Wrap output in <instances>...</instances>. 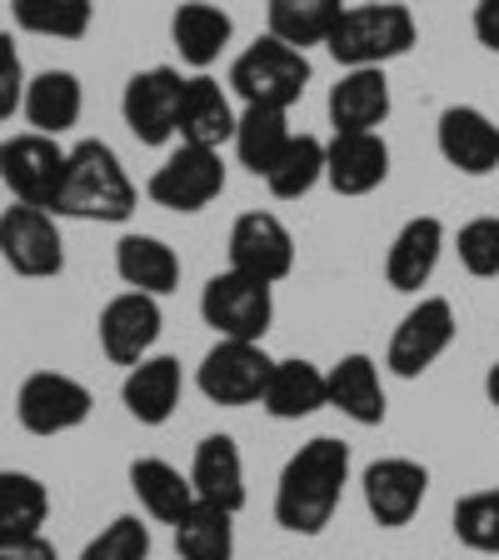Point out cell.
Instances as JSON below:
<instances>
[{
  "mask_svg": "<svg viewBox=\"0 0 499 560\" xmlns=\"http://www.w3.org/2000/svg\"><path fill=\"white\" fill-rule=\"evenodd\" d=\"M349 480V445L335 435H314L285 460L275 486V521L290 536H320L340 511Z\"/></svg>",
  "mask_w": 499,
  "mask_h": 560,
  "instance_id": "1",
  "label": "cell"
},
{
  "mask_svg": "<svg viewBox=\"0 0 499 560\" xmlns=\"http://www.w3.org/2000/svg\"><path fill=\"white\" fill-rule=\"evenodd\" d=\"M135 180L126 175L120 155L105 145V140H81L70 145L66 161V186L56 196L50 215H66V221H95V225H120L135 215Z\"/></svg>",
  "mask_w": 499,
  "mask_h": 560,
  "instance_id": "2",
  "label": "cell"
},
{
  "mask_svg": "<svg viewBox=\"0 0 499 560\" xmlns=\"http://www.w3.org/2000/svg\"><path fill=\"white\" fill-rule=\"evenodd\" d=\"M415 15L409 5H390V0H375V5H349L340 15V25L330 31V56L345 70H384V60H400L415 46Z\"/></svg>",
  "mask_w": 499,
  "mask_h": 560,
  "instance_id": "3",
  "label": "cell"
},
{
  "mask_svg": "<svg viewBox=\"0 0 499 560\" xmlns=\"http://www.w3.org/2000/svg\"><path fill=\"white\" fill-rule=\"evenodd\" d=\"M310 85V60L305 50L285 46L275 35H260L250 50H240L230 66V91L245 105H270V110H290Z\"/></svg>",
  "mask_w": 499,
  "mask_h": 560,
  "instance_id": "4",
  "label": "cell"
},
{
  "mask_svg": "<svg viewBox=\"0 0 499 560\" xmlns=\"http://www.w3.org/2000/svg\"><path fill=\"white\" fill-rule=\"evenodd\" d=\"M66 161L70 151H60V140L40 136V130H21V136L0 140V180H5L15 206L56 210V196L66 186Z\"/></svg>",
  "mask_w": 499,
  "mask_h": 560,
  "instance_id": "5",
  "label": "cell"
},
{
  "mask_svg": "<svg viewBox=\"0 0 499 560\" xmlns=\"http://www.w3.org/2000/svg\"><path fill=\"white\" fill-rule=\"evenodd\" d=\"M270 371H275V361L265 355L260 340H215L200 361L195 385L215 406H260Z\"/></svg>",
  "mask_w": 499,
  "mask_h": 560,
  "instance_id": "6",
  "label": "cell"
},
{
  "mask_svg": "<svg viewBox=\"0 0 499 560\" xmlns=\"http://www.w3.org/2000/svg\"><path fill=\"white\" fill-rule=\"evenodd\" d=\"M200 315L221 340H265L275 301H270V285L240 276V270H221V276H210L205 295H200Z\"/></svg>",
  "mask_w": 499,
  "mask_h": 560,
  "instance_id": "7",
  "label": "cell"
},
{
  "mask_svg": "<svg viewBox=\"0 0 499 560\" xmlns=\"http://www.w3.org/2000/svg\"><path fill=\"white\" fill-rule=\"evenodd\" d=\"M91 410H95L91 385H81L75 375H60V371H35L15 390V420L31 435H66L75 425H85Z\"/></svg>",
  "mask_w": 499,
  "mask_h": 560,
  "instance_id": "8",
  "label": "cell"
},
{
  "mask_svg": "<svg viewBox=\"0 0 499 560\" xmlns=\"http://www.w3.org/2000/svg\"><path fill=\"white\" fill-rule=\"evenodd\" d=\"M0 260L15 276H31V280L60 276L66 270V241H60L56 215L35 206L0 210Z\"/></svg>",
  "mask_w": 499,
  "mask_h": 560,
  "instance_id": "9",
  "label": "cell"
},
{
  "mask_svg": "<svg viewBox=\"0 0 499 560\" xmlns=\"http://www.w3.org/2000/svg\"><path fill=\"white\" fill-rule=\"evenodd\" d=\"M180 95H186L180 70H170V66L135 70L126 81V95H120V116H126L130 136H135L140 145H165V140H175Z\"/></svg>",
  "mask_w": 499,
  "mask_h": 560,
  "instance_id": "10",
  "label": "cell"
},
{
  "mask_svg": "<svg viewBox=\"0 0 499 560\" xmlns=\"http://www.w3.org/2000/svg\"><path fill=\"white\" fill-rule=\"evenodd\" d=\"M450 346H454V305L444 301V295H425L395 326L390 350H384V365H390L400 381H415V375L430 371Z\"/></svg>",
  "mask_w": 499,
  "mask_h": 560,
  "instance_id": "11",
  "label": "cell"
},
{
  "mask_svg": "<svg viewBox=\"0 0 499 560\" xmlns=\"http://www.w3.org/2000/svg\"><path fill=\"white\" fill-rule=\"evenodd\" d=\"M225 190V161L221 151H200V145H180V151L170 155V161L161 165V171L151 175V186H145V196L155 200V206L175 210V215H195V210H205L210 200Z\"/></svg>",
  "mask_w": 499,
  "mask_h": 560,
  "instance_id": "12",
  "label": "cell"
},
{
  "mask_svg": "<svg viewBox=\"0 0 499 560\" xmlns=\"http://www.w3.org/2000/svg\"><path fill=\"white\" fill-rule=\"evenodd\" d=\"M230 270L260 280V285H275L295 270V241L285 231L280 215L270 210H245L240 221L230 225Z\"/></svg>",
  "mask_w": 499,
  "mask_h": 560,
  "instance_id": "13",
  "label": "cell"
},
{
  "mask_svg": "<svg viewBox=\"0 0 499 560\" xmlns=\"http://www.w3.org/2000/svg\"><path fill=\"white\" fill-rule=\"evenodd\" d=\"M425 490H430V470L409 460V455H384L365 470V511L375 515V525L384 530H400L419 515L425 505Z\"/></svg>",
  "mask_w": 499,
  "mask_h": 560,
  "instance_id": "14",
  "label": "cell"
},
{
  "mask_svg": "<svg viewBox=\"0 0 499 560\" xmlns=\"http://www.w3.org/2000/svg\"><path fill=\"white\" fill-rule=\"evenodd\" d=\"M100 350L116 365H140L161 340V301L140 291H120L100 311Z\"/></svg>",
  "mask_w": 499,
  "mask_h": 560,
  "instance_id": "15",
  "label": "cell"
},
{
  "mask_svg": "<svg viewBox=\"0 0 499 560\" xmlns=\"http://www.w3.org/2000/svg\"><path fill=\"white\" fill-rule=\"evenodd\" d=\"M235 120L240 110L230 105V91L210 75H190L186 95H180V145H200V151H221L225 140H235Z\"/></svg>",
  "mask_w": 499,
  "mask_h": 560,
  "instance_id": "16",
  "label": "cell"
},
{
  "mask_svg": "<svg viewBox=\"0 0 499 560\" xmlns=\"http://www.w3.org/2000/svg\"><path fill=\"white\" fill-rule=\"evenodd\" d=\"M330 126L335 136H365V130H380L390 120V81L384 70H345L335 85H330Z\"/></svg>",
  "mask_w": 499,
  "mask_h": 560,
  "instance_id": "17",
  "label": "cell"
},
{
  "mask_svg": "<svg viewBox=\"0 0 499 560\" xmlns=\"http://www.w3.org/2000/svg\"><path fill=\"white\" fill-rule=\"evenodd\" d=\"M384 175H390V145H384L380 130L335 136L325 145V180L340 196H370L384 186Z\"/></svg>",
  "mask_w": 499,
  "mask_h": 560,
  "instance_id": "18",
  "label": "cell"
},
{
  "mask_svg": "<svg viewBox=\"0 0 499 560\" xmlns=\"http://www.w3.org/2000/svg\"><path fill=\"white\" fill-rule=\"evenodd\" d=\"M440 155L460 175H489L499 165V126L475 105H450L440 116Z\"/></svg>",
  "mask_w": 499,
  "mask_h": 560,
  "instance_id": "19",
  "label": "cell"
},
{
  "mask_svg": "<svg viewBox=\"0 0 499 560\" xmlns=\"http://www.w3.org/2000/svg\"><path fill=\"white\" fill-rule=\"evenodd\" d=\"M180 390H186V375L175 355H145L140 365H130L126 385H120V400H126L130 420L140 425H165L180 406Z\"/></svg>",
  "mask_w": 499,
  "mask_h": 560,
  "instance_id": "20",
  "label": "cell"
},
{
  "mask_svg": "<svg viewBox=\"0 0 499 560\" xmlns=\"http://www.w3.org/2000/svg\"><path fill=\"white\" fill-rule=\"evenodd\" d=\"M444 250V225L435 215H415V221L400 225V235L390 241V256H384V280L395 291H419L430 285L435 266H440Z\"/></svg>",
  "mask_w": 499,
  "mask_h": 560,
  "instance_id": "21",
  "label": "cell"
},
{
  "mask_svg": "<svg viewBox=\"0 0 499 560\" xmlns=\"http://www.w3.org/2000/svg\"><path fill=\"white\" fill-rule=\"evenodd\" d=\"M190 486H195L200 501L221 505V511H240L245 505V460L240 445L230 435H205L195 445V460H190Z\"/></svg>",
  "mask_w": 499,
  "mask_h": 560,
  "instance_id": "22",
  "label": "cell"
},
{
  "mask_svg": "<svg viewBox=\"0 0 499 560\" xmlns=\"http://www.w3.org/2000/svg\"><path fill=\"white\" fill-rule=\"evenodd\" d=\"M230 35H235V21L221 11V5H210V0H186V5L170 15L175 50H180V60H186V66H195L200 75H205V70L225 56Z\"/></svg>",
  "mask_w": 499,
  "mask_h": 560,
  "instance_id": "23",
  "label": "cell"
},
{
  "mask_svg": "<svg viewBox=\"0 0 499 560\" xmlns=\"http://www.w3.org/2000/svg\"><path fill=\"white\" fill-rule=\"evenodd\" d=\"M330 385V406L340 416H349L355 425H380L384 420V385H380V365L370 355H340L335 365L325 371Z\"/></svg>",
  "mask_w": 499,
  "mask_h": 560,
  "instance_id": "24",
  "label": "cell"
},
{
  "mask_svg": "<svg viewBox=\"0 0 499 560\" xmlns=\"http://www.w3.org/2000/svg\"><path fill=\"white\" fill-rule=\"evenodd\" d=\"M116 276L126 280L130 291L161 301V295H170L180 285V256L161 235H126L116 245Z\"/></svg>",
  "mask_w": 499,
  "mask_h": 560,
  "instance_id": "25",
  "label": "cell"
},
{
  "mask_svg": "<svg viewBox=\"0 0 499 560\" xmlns=\"http://www.w3.org/2000/svg\"><path fill=\"white\" fill-rule=\"evenodd\" d=\"M130 490H135V501L145 505V515L161 525H180L190 515V505L200 501L190 476H180L170 460H155V455H145V460L130 466Z\"/></svg>",
  "mask_w": 499,
  "mask_h": 560,
  "instance_id": "26",
  "label": "cell"
},
{
  "mask_svg": "<svg viewBox=\"0 0 499 560\" xmlns=\"http://www.w3.org/2000/svg\"><path fill=\"white\" fill-rule=\"evenodd\" d=\"M21 110H25V120H31V130H40V136H66L85 110V91L70 70H40V75L25 85Z\"/></svg>",
  "mask_w": 499,
  "mask_h": 560,
  "instance_id": "27",
  "label": "cell"
},
{
  "mask_svg": "<svg viewBox=\"0 0 499 560\" xmlns=\"http://www.w3.org/2000/svg\"><path fill=\"white\" fill-rule=\"evenodd\" d=\"M260 406H265L275 420H305V416H314V410H325L330 406L325 371L310 361H275Z\"/></svg>",
  "mask_w": 499,
  "mask_h": 560,
  "instance_id": "28",
  "label": "cell"
},
{
  "mask_svg": "<svg viewBox=\"0 0 499 560\" xmlns=\"http://www.w3.org/2000/svg\"><path fill=\"white\" fill-rule=\"evenodd\" d=\"M295 140L285 110H270V105H245L240 120H235V155L250 175H270L275 161L285 155V145Z\"/></svg>",
  "mask_w": 499,
  "mask_h": 560,
  "instance_id": "29",
  "label": "cell"
},
{
  "mask_svg": "<svg viewBox=\"0 0 499 560\" xmlns=\"http://www.w3.org/2000/svg\"><path fill=\"white\" fill-rule=\"evenodd\" d=\"M349 5L345 0H270L265 15H270V35L285 40L295 50H310V46H325L330 31L340 25Z\"/></svg>",
  "mask_w": 499,
  "mask_h": 560,
  "instance_id": "30",
  "label": "cell"
},
{
  "mask_svg": "<svg viewBox=\"0 0 499 560\" xmlns=\"http://www.w3.org/2000/svg\"><path fill=\"white\" fill-rule=\"evenodd\" d=\"M50 515V490L25 470H0V540L40 536Z\"/></svg>",
  "mask_w": 499,
  "mask_h": 560,
  "instance_id": "31",
  "label": "cell"
},
{
  "mask_svg": "<svg viewBox=\"0 0 499 560\" xmlns=\"http://www.w3.org/2000/svg\"><path fill=\"white\" fill-rule=\"evenodd\" d=\"M235 515L210 501H195L190 515L175 525V550L180 560H230L235 556Z\"/></svg>",
  "mask_w": 499,
  "mask_h": 560,
  "instance_id": "32",
  "label": "cell"
},
{
  "mask_svg": "<svg viewBox=\"0 0 499 560\" xmlns=\"http://www.w3.org/2000/svg\"><path fill=\"white\" fill-rule=\"evenodd\" d=\"M325 180V140L320 136H295L285 145V155L275 161V171L265 175V186L275 200H300Z\"/></svg>",
  "mask_w": 499,
  "mask_h": 560,
  "instance_id": "33",
  "label": "cell"
},
{
  "mask_svg": "<svg viewBox=\"0 0 499 560\" xmlns=\"http://www.w3.org/2000/svg\"><path fill=\"white\" fill-rule=\"evenodd\" d=\"M11 15L21 31L50 35V40H81L91 31V0H11Z\"/></svg>",
  "mask_w": 499,
  "mask_h": 560,
  "instance_id": "34",
  "label": "cell"
},
{
  "mask_svg": "<svg viewBox=\"0 0 499 560\" xmlns=\"http://www.w3.org/2000/svg\"><path fill=\"white\" fill-rule=\"evenodd\" d=\"M454 536L479 556H499V486L454 501Z\"/></svg>",
  "mask_w": 499,
  "mask_h": 560,
  "instance_id": "35",
  "label": "cell"
},
{
  "mask_svg": "<svg viewBox=\"0 0 499 560\" xmlns=\"http://www.w3.org/2000/svg\"><path fill=\"white\" fill-rule=\"evenodd\" d=\"M81 560H151V530L140 525V515H116L81 550Z\"/></svg>",
  "mask_w": 499,
  "mask_h": 560,
  "instance_id": "36",
  "label": "cell"
},
{
  "mask_svg": "<svg viewBox=\"0 0 499 560\" xmlns=\"http://www.w3.org/2000/svg\"><path fill=\"white\" fill-rule=\"evenodd\" d=\"M460 266L470 276H499V215H479V221L460 225Z\"/></svg>",
  "mask_w": 499,
  "mask_h": 560,
  "instance_id": "37",
  "label": "cell"
},
{
  "mask_svg": "<svg viewBox=\"0 0 499 560\" xmlns=\"http://www.w3.org/2000/svg\"><path fill=\"white\" fill-rule=\"evenodd\" d=\"M25 66H21V46H15L11 35L0 31V120H11L25 101Z\"/></svg>",
  "mask_w": 499,
  "mask_h": 560,
  "instance_id": "38",
  "label": "cell"
},
{
  "mask_svg": "<svg viewBox=\"0 0 499 560\" xmlns=\"http://www.w3.org/2000/svg\"><path fill=\"white\" fill-rule=\"evenodd\" d=\"M0 560H60V556L46 536H25V540H0Z\"/></svg>",
  "mask_w": 499,
  "mask_h": 560,
  "instance_id": "39",
  "label": "cell"
},
{
  "mask_svg": "<svg viewBox=\"0 0 499 560\" xmlns=\"http://www.w3.org/2000/svg\"><path fill=\"white\" fill-rule=\"evenodd\" d=\"M475 40L499 56V0H475Z\"/></svg>",
  "mask_w": 499,
  "mask_h": 560,
  "instance_id": "40",
  "label": "cell"
},
{
  "mask_svg": "<svg viewBox=\"0 0 499 560\" xmlns=\"http://www.w3.org/2000/svg\"><path fill=\"white\" fill-rule=\"evenodd\" d=\"M485 396H489V406L499 410V361L489 365V375H485Z\"/></svg>",
  "mask_w": 499,
  "mask_h": 560,
  "instance_id": "41",
  "label": "cell"
}]
</instances>
